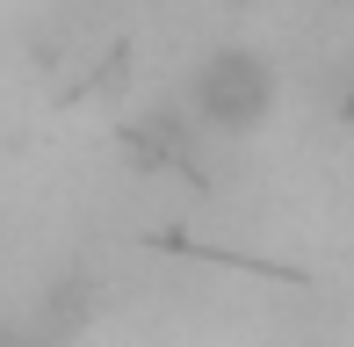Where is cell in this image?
<instances>
[{"instance_id":"1","label":"cell","mask_w":354,"mask_h":347,"mask_svg":"<svg viewBox=\"0 0 354 347\" xmlns=\"http://www.w3.org/2000/svg\"><path fill=\"white\" fill-rule=\"evenodd\" d=\"M188 102H196V116L210 123V131L246 138V131H261L268 109H275V73L253 51H210L203 73H196V87H188Z\"/></svg>"}]
</instances>
